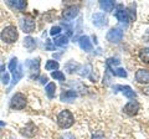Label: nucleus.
Wrapping results in <instances>:
<instances>
[{
	"label": "nucleus",
	"mask_w": 149,
	"mask_h": 139,
	"mask_svg": "<svg viewBox=\"0 0 149 139\" xmlns=\"http://www.w3.org/2000/svg\"><path fill=\"white\" fill-rule=\"evenodd\" d=\"M51 77L54 78V80H56V81H61V82H63L65 81V73L62 72V71H54L52 73H51Z\"/></svg>",
	"instance_id": "c85d7f7f"
},
{
	"label": "nucleus",
	"mask_w": 149,
	"mask_h": 139,
	"mask_svg": "<svg viewBox=\"0 0 149 139\" xmlns=\"http://www.w3.org/2000/svg\"><path fill=\"white\" fill-rule=\"evenodd\" d=\"M108 68V67H107ZM109 70V72H111V75L112 76H117V77H122V78H125L127 77V71H125L124 68H120V67H118V68H108Z\"/></svg>",
	"instance_id": "4be33fe9"
},
{
	"label": "nucleus",
	"mask_w": 149,
	"mask_h": 139,
	"mask_svg": "<svg viewBox=\"0 0 149 139\" xmlns=\"http://www.w3.org/2000/svg\"><path fill=\"white\" fill-rule=\"evenodd\" d=\"M93 25L97 27H104L108 25V17L104 15V13H95L92 15Z\"/></svg>",
	"instance_id": "0eeeda50"
},
{
	"label": "nucleus",
	"mask_w": 149,
	"mask_h": 139,
	"mask_svg": "<svg viewBox=\"0 0 149 139\" xmlns=\"http://www.w3.org/2000/svg\"><path fill=\"white\" fill-rule=\"evenodd\" d=\"M136 81L142 85L149 83V70L147 68H139L136 72Z\"/></svg>",
	"instance_id": "9b49d317"
},
{
	"label": "nucleus",
	"mask_w": 149,
	"mask_h": 139,
	"mask_svg": "<svg viewBox=\"0 0 149 139\" xmlns=\"http://www.w3.org/2000/svg\"><path fill=\"white\" fill-rule=\"evenodd\" d=\"M78 11H80V8L78 6H74V5H71L66 8L62 13V16L65 17L66 20H73L74 17L78 15Z\"/></svg>",
	"instance_id": "f8f14e48"
},
{
	"label": "nucleus",
	"mask_w": 149,
	"mask_h": 139,
	"mask_svg": "<svg viewBox=\"0 0 149 139\" xmlns=\"http://www.w3.org/2000/svg\"><path fill=\"white\" fill-rule=\"evenodd\" d=\"M78 44H80V47L86 51V52H90V51H92L93 46H92V42L88 36H81L80 39H78Z\"/></svg>",
	"instance_id": "ddd939ff"
},
{
	"label": "nucleus",
	"mask_w": 149,
	"mask_h": 139,
	"mask_svg": "<svg viewBox=\"0 0 149 139\" xmlns=\"http://www.w3.org/2000/svg\"><path fill=\"white\" fill-rule=\"evenodd\" d=\"M24 46L29 51H32L36 47V40L32 39L31 36H27V38H25V40H24Z\"/></svg>",
	"instance_id": "b1692460"
},
{
	"label": "nucleus",
	"mask_w": 149,
	"mask_h": 139,
	"mask_svg": "<svg viewBox=\"0 0 149 139\" xmlns=\"http://www.w3.org/2000/svg\"><path fill=\"white\" fill-rule=\"evenodd\" d=\"M8 4L11 5L13 8L17 9V10H20V11L25 10L26 6H27V3L25 1V0H9Z\"/></svg>",
	"instance_id": "f3484780"
},
{
	"label": "nucleus",
	"mask_w": 149,
	"mask_h": 139,
	"mask_svg": "<svg viewBox=\"0 0 149 139\" xmlns=\"http://www.w3.org/2000/svg\"><path fill=\"white\" fill-rule=\"evenodd\" d=\"M24 76V71H22V65H19V67L13 71V82H11V86H15L16 83L20 81V78Z\"/></svg>",
	"instance_id": "dca6fc26"
},
{
	"label": "nucleus",
	"mask_w": 149,
	"mask_h": 139,
	"mask_svg": "<svg viewBox=\"0 0 149 139\" xmlns=\"http://www.w3.org/2000/svg\"><path fill=\"white\" fill-rule=\"evenodd\" d=\"M139 109H141V106H139L137 101L133 99V101H129L123 107V112L128 115H136L139 112Z\"/></svg>",
	"instance_id": "6e6552de"
},
{
	"label": "nucleus",
	"mask_w": 149,
	"mask_h": 139,
	"mask_svg": "<svg viewBox=\"0 0 149 139\" xmlns=\"http://www.w3.org/2000/svg\"><path fill=\"white\" fill-rule=\"evenodd\" d=\"M45 47H46V50H49V51H54L55 50V45H54V42L51 40H46Z\"/></svg>",
	"instance_id": "473e14b6"
},
{
	"label": "nucleus",
	"mask_w": 149,
	"mask_h": 139,
	"mask_svg": "<svg viewBox=\"0 0 149 139\" xmlns=\"http://www.w3.org/2000/svg\"><path fill=\"white\" fill-rule=\"evenodd\" d=\"M119 63H120L119 60H118V58H114V57H111V58H108V60L106 61L107 67L111 68V70H112V68H114L116 66H118Z\"/></svg>",
	"instance_id": "cd10ccee"
},
{
	"label": "nucleus",
	"mask_w": 149,
	"mask_h": 139,
	"mask_svg": "<svg viewBox=\"0 0 149 139\" xmlns=\"http://www.w3.org/2000/svg\"><path fill=\"white\" fill-rule=\"evenodd\" d=\"M26 103H27V99H26L25 95H22L21 92H16L10 99V107L16 111L24 109L26 107Z\"/></svg>",
	"instance_id": "7ed1b4c3"
},
{
	"label": "nucleus",
	"mask_w": 149,
	"mask_h": 139,
	"mask_svg": "<svg viewBox=\"0 0 149 139\" xmlns=\"http://www.w3.org/2000/svg\"><path fill=\"white\" fill-rule=\"evenodd\" d=\"M61 139H74V136L71 133H65L63 136L61 137Z\"/></svg>",
	"instance_id": "72a5a7b5"
},
{
	"label": "nucleus",
	"mask_w": 149,
	"mask_h": 139,
	"mask_svg": "<svg viewBox=\"0 0 149 139\" xmlns=\"http://www.w3.org/2000/svg\"><path fill=\"white\" fill-rule=\"evenodd\" d=\"M77 97V93L74 91H63L61 95H60V99L62 102H72L74 101V98Z\"/></svg>",
	"instance_id": "2eb2a0df"
},
{
	"label": "nucleus",
	"mask_w": 149,
	"mask_h": 139,
	"mask_svg": "<svg viewBox=\"0 0 149 139\" xmlns=\"http://www.w3.org/2000/svg\"><path fill=\"white\" fill-rule=\"evenodd\" d=\"M25 66L29 67V70H30L32 73H35L34 76L30 77L31 80H35V78L37 77V72H39V70H40V58L36 57V58H34V60H26Z\"/></svg>",
	"instance_id": "1a4fd4ad"
},
{
	"label": "nucleus",
	"mask_w": 149,
	"mask_h": 139,
	"mask_svg": "<svg viewBox=\"0 0 149 139\" xmlns=\"http://www.w3.org/2000/svg\"><path fill=\"white\" fill-rule=\"evenodd\" d=\"M40 82L42 83V85L47 83V77H46V76H40Z\"/></svg>",
	"instance_id": "f704fd0d"
},
{
	"label": "nucleus",
	"mask_w": 149,
	"mask_h": 139,
	"mask_svg": "<svg viewBox=\"0 0 149 139\" xmlns=\"http://www.w3.org/2000/svg\"><path fill=\"white\" fill-rule=\"evenodd\" d=\"M78 73L82 76V77H88L90 76V73L92 72V66L91 65H86V66H83V67H80V70H78Z\"/></svg>",
	"instance_id": "bb28decb"
},
{
	"label": "nucleus",
	"mask_w": 149,
	"mask_h": 139,
	"mask_svg": "<svg viewBox=\"0 0 149 139\" xmlns=\"http://www.w3.org/2000/svg\"><path fill=\"white\" fill-rule=\"evenodd\" d=\"M80 67H81V65L78 63V62H74V61H68V62H66L65 63V70L68 72V73H73V72H76V71H78L80 70Z\"/></svg>",
	"instance_id": "6ab92c4d"
},
{
	"label": "nucleus",
	"mask_w": 149,
	"mask_h": 139,
	"mask_svg": "<svg viewBox=\"0 0 149 139\" xmlns=\"http://www.w3.org/2000/svg\"><path fill=\"white\" fill-rule=\"evenodd\" d=\"M114 16H116V19H117L119 22H122V24L127 25L129 22V17H128L127 10L124 9V6L122 5V4H118L117 5V10H116V13H114Z\"/></svg>",
	"instance_id": "423d86ee"
},
{
	"label": "nucleus",
	"mask_w": 149,
	"mask_h": 139,
	"mask_svg": "<svg viewBox=\"0 0 149 139\" xmlns=\"http://www.w3.org/2000/svg\"><path fill=\"white\" fill-rule=\"evenodd\" d=\"M139 58H141L143 62L149 63V47H144L139 51Z\"/></svg>",
	"instance_id": "a878e982"
},
{
	"label": "nucleus",
	"mask_w": 149,
	"mask_h": 139,
	"mask_svg": "<svg viewBox=\"0 0 149 139\" xmlns=\"http://www.w3.org/2000/svg\"><path fill=\"white\" fill-rule=\"evenodd\" d=\"M127 14H128V17H129V21H132L136 19V8H134L133 4H130L127 9Z\"/></svg>",
	"instance_id": "c756f323"
},
{
	"label": "nucleus",
	"mask_w": 149,
	"mask_h": 139,
	"mask_svg": "<svg viewBox=\"0 0 149 139\" xmlns=\"http://www.w3.org/2000/svg\"><path fill=\"white\" fill-rule=\"evenodd\" d=\"M60 32H61V27L60 26H54L52 29H51V31H50V35L51 36H58Z\"/></svg>",
	"instance_id": "2f4dec72"
},
{
	"label": "nucleus",
	"mask_w": 149,
	"mask_h": 139,
	"mask_svg": "<svg viewBox=\"0 0 149 139\" xmlns=\"http://www.w3.org/2000/svg\"><path fill=\"white\" fill-rule=\"evenodd\" d=\"M20 27L21 30L26 32V34H31V32L35 31V27H36V24H35V19H32L31 16L26 15L24 17H21L20 19Z\"/></svg>",
	"instance_id": "39448f33"
},
{
	"label": "nucleus",
	"mask_w": 149,
	"mask_h": 139,
	"mask_svg": "<svg viewBox=\"0 0 149 139\" xmlns=\"http://www.w3.org/2000/svg\"><path fill=\"white\" fill-rule=\"evenodd\" d=\"M74 123L73 114L68 109H63L57 114V124L61 129H68Z\"/></svg>",
	"instance_id": "f257e3e1"
},
{
	"label": "nucleus",
	"mask_w": 149,
	"mask_h": 139,
	"mask_svg": "<svg viewBox=\"0 0 149 139\" xmlns=\"http://www.w3.org/2000/svg\"><path fill=\"white\" fill-rule=\"evenodd\" d=\"M114 92H118V91H122V93L124 95V97H127L128 99H134L137 97V93L132 90V87L129 86H120V85H117L113 87Z\"/></svg>",
	"instance_id": "9d476101"
},
{
	"label": "nucleus",
	"mask_w": 149,
	"mask_h": 139,
	"mask_svg": "<svg viewBox=\"0 0 149 139\" xmlns=\"http://www.w3.org/2000/svg\"><path fill=\"white\" fill-rule=\"evenodd\" d=\"M123 35H124V32L120 27H112V29L107 32L106 39H107V41H109L112 44H118L122 41Z\"/></svg>",
	"instance_id": "20e7f679"
},
{
	"label": "nucleus",
	"mask_w": 149,
	"mask_h": 139,
	"mask_svg": "<svg viewBox=\"0 0 149 139\" xmlns=\"http://www.w3.org/2000/svg\"><path fill=\"white\" fill-rule=\"evenodd\" d=\"M19 67V65H17V58L16 57H13L10 60V63H9V70L13 72V71H15V70Z\"/></svg>",
	"instance_id": "7c9ffc66"
},
{
	"label": "nucleus",
	"mask_w": 149,
	"mask_h": 139,
	"mask_svg": "<svg viewBox=\"0 0 149 139\" xmlns=\"http://www.w3.org/2000/svg\"><path fill=\"white\" fill-rule=\"evenodd\" d=\"M58 67H60V65H58V62L56 61V60H49L47 62H46V65H45V68L47 70V71H57L58 70Z\"/></svg>",
	"instance_id": "393cba45"
},
{
	"label": "nucleus",
	"mask_w": 149,
	"mask_h": 139,
	"mask_svg": "<svg viewBox=\"0 0 149 139\" xmlns=\"http://www.w3.org/2000/svg\"><path fill=\"white\" fill-rule=\"evenodd\" d=\"M0 80H1L4 85H8L9 81H10V75L8 72H5V65L0 66Z\"/></svg>",
	"instance_id": "5701e85b"
},
{
	"label": "nucleus",
	"mask_w": 149,
	"mask_h": 139,
	"mask_svg": "<svg viewBox=\"0 0 149 139\" xmlns=\"http://www.w3.org/2000/svg\"><path fill=\"white\" fill-rule=\"evenodd\" d=\"M0 38H1V40L4 41V42L13 44V42H15V41L17 40V38H19V31H17V29L15 26L9 25L1 31Z\"/></svg>",
	"instance_id": "f03ea898"
},
{
	"label": "nucleus",
	"mask_w": 149,
	"mask_h": 139,
	"mask_svg": "<svg viewBox=\"0 0 149 139\" xmlns=\"http://www.w3.org/2000/svg\"><path fill=\"white\" fill-rule=\"evenodd\" d=\"M22 133V136H25L26 138H32L36 134V127H35V124L34 123H27L26 126L24 127V129L21 131Z\"/></svg>",
	"instance_id": "4468645a"
},
{
	"label": "nucleus",
	"mask_w": 149,
	"mask_h": 139,
	"mask_svg": "<svg viewBox=\"0 0 149 139\" xmlns=\"http://www.w3.org/2000/svg\"><path fill=\"white\" fill-rule=\"evenodd\" d=\"M45 92H46V95H47V97L50 99H52L54 97H55V92H56V85L54 82H50L46 85L45 87Z\"/></svg>",
	"instance_id": "412c9836"
},
{
	"label": "nucleus",
	"mask_w": 149,
	"mask_h": 139,
	"mask_svg": "<svg viewBox=\"0 0 149 139\" xmlns=\"http://www.w3.org/2000/svg\"><path fill=\"white\" fill-rule=\"evenodd\" d=\"M143 93H146V95L149 96V87H146V88L143 90Z\"/></svg>",
	"instance_id": "c9c22d12"
},
{
	"label": "nucleus",
	"mask_w": 149,
	"mask_h": 139,
	"mask_svg": "<svg viewBox=\"0 0 149 139\" xmlns=\"http://www.w3.org/2000/svg\"><path fill=\"white\" fill-rule=\"evenodd\" d=\"M0 127H5V123H4V122H0Z\"/></svg>",
	"instance_id": "e433bc0d"
},
{
	"label": "nucleus",
	"mask_w": 149,
	"mask_h": 139,
	"mask_svg": "<svg viewBox=\"0 0 149 139\" xmlns=\"http://www.w3.org/2000/svg\"><path fill=\"white\" fill-rule=\"evenodd\" d=\"M54 45L55 46H58V47H63L68 44V38L66 35H58V36H55L54 39Z\"/></svg>",
	"instance_id": "a211bd4d"
},
{
	"label": "nucleus",
	"mask_w": 149,
	"mask_h": 139,
	"mask_svg": "<svg viewBox=\"0 0 149 139\" xmlns=\"http://www.w3.org/2000/svg\"><path fill=\"white\" fill-rule=\"evenodd\" d=\"M100 6H101V9L103 11L109 13V11H112L114 9L116 3L112 1V0H103V1H100Z\"/></svg>",
	"instance_id": "aec40b11"
}]
</instances>
